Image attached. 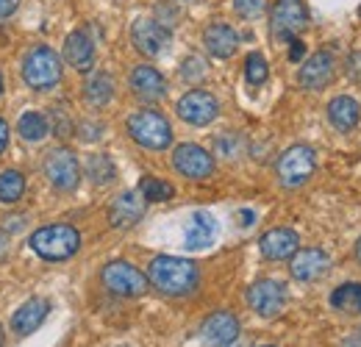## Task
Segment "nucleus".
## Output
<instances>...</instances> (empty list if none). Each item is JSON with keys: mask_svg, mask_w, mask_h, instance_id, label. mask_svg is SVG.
<instances>
[{"mask_svg": "<svg viewBox=\"0 0 361 347\" xmlns=\"http://www.w3.org/2000/svg\"><path fill=\"white\" fill-rule=\"evenodd\" d=\"M289 44H292V47H289V59H292V61H300L303 53H306V44L300 42V39H295V37L289 39Z\"/></svg>", "mask_w": 361, "mask_h": 347, "instance_id": "nucleus-36", "label": "nucleus"}, {"mask_svg": "<svg viewBox=\"0 0 361 347\" xmlns=\"http://www.w3.org/2000/svg\"><path fill=\"white\" fill-rule=\"evenodd\" d=\"M267 75H270V70H267L264 56H262V53H250L247 61H245V78H247V84L262 87V84L267 81Z\"/></svg>", "mask_w": 361, "mask_h": 347, "instance_id": "nucleus-31", "label": "nucleus"}, {"mask_svg": "<svg viewBox=\"0 0 361 347\" xmlns=\"http://www.w3.org/2000/svg\"><path fill=\"white\" fill-rule=\"evenodd\" d=\"M0 89H3V78H0Z\"/></svg>", "mask_w": 361, "mask_h": 347, "instance_id": "nucleus-42", "label": "nucleus"}, {"mask_svg": "<svg viewBox=\"0 0 361 347\" xmlns=\"http://www.w3.org/2000/svg\"><path fill=\"white\" fill-rule=\"evenodd\" d=\"M87 175H90L97 186H106V183H111L117 178V170H114V162L109 156H90Z\"/></svg>", "mask_w": 361, "mask_h": 347, "instance_id": "nucleus-29", "label": "nucleus"}, {"mask_svg": "<svg viewBox=\"0 0 361 347\" xmlns=\"http://www.w3.org/2000/svg\"><path fill=\"white\" fill-rule=\"evenodd\" d=\"M131 89H134L136 97L150 100V103H156V100H161L167 95V84H164L161 73L156 67H150V64H139L131 73Z\"/></svg>", "mask_w": 361, "mask_h": 347, "instance_id": "nucleus-19", "label": "nucleus"}, {"mask_svg": "<svg viewBox=\"0 0 361 347\" xmlns=\"http://www.w3.org/2000/svg\"><path fill=\"white\" fill-rule=\"evenodd\" d=\"M200 336L209 347H228L239 339V319L231 314V311H214L203 328H200Z\"/></svg>", "mask_w": 361, "mask_h": 347, "instance_id": "nucleus-13", "label": "nucleus"}, {"mask_svg": "<svg viewBox=\"0 0 361 347\" xmlns=\"http://www.w3.org/2000/svg\"><path fill=\"white\" fill-rule=\"evenodd\" d=\"M84 97H87V103L94 106V109L106 106L114 97V81H111V75L92 73L90 78H87V84H84Z\"/></svg>", "mask_w": 361, "mask_h": 347, "instance_id": "nucleus-24", "label": "nucleus"}, {"mask_svg": "<svg viewBox=\"0 0 361 347\" xmlns=\"http://www.w3.org/2000/svg\"><path fill=\"white\" fill-rule=\"evenodd\" d=\"M100 281H103V286L111 295H120V298H139L150 286L147 275L139 272L134 264H128V261H111V264H106L103 272H100Z\"/></svg>", "mask_w": 361, "mask_h": 347, "instance_id": "nucleus-6", "label": "nucleus"}, {"mask_svg": "<svg viewBox=\"0 0 361 347\" xmlns=\"http://www.w3.org/2000/svg\"><path fill=\"white\" fill-rule=\"evenodd\" d=\"M356 259H359V264H361V239L356 242Z\"/></svg>", "mask_w": 361, "mask_h": 347, "instance_id": "nucleus-40", "label": "nucleus"}, {"mask_svg": "<svg viewBox=\"0 0 361 347\" xmlns=\"http://www.w3.org/2000/svg\"><path fill=\"white\" fill-rule=\"evenodd\" d=\"M139 192H142V197H145L147 203H164V200H170V197L176 195L173 183L159 181V178H142Z\"/></svg>", "mask_w": 361, "mask_h": 347, "instance_id": "nucleus-28", "label": "nucleus"}, {"mask_svg": "<svg viewBox=\"0 0 361 347\" xmlns=\"http://www.w3.org/2000/svg\"><path fill=\"white\" fill-rule=\"evenodd\" d=\"M45 175L59 192H73L81 181V167L75 153L67 147H53L45 156Z\"/></svg>", "mask_w": 361, "mask_h": 347, "instance_id": "nucleus-7", "label": "nucleus"}, {"mask_svg": "<svg viewBox=\"0 0 361 347\" xmlns=\"http://www.w3.org/2000/svg\"><path fill=\"white\" fill-rule=\"evenodd\" d=\"M173 167L183 178L203 181V178H209V175L214 173V159L200 145H178L176 153H173Z\"/></svg>", "mask_w": 361, "mask_h": 347, "instance_id": "nucleus-11", "label": "nucleus"}, {"mask_svg": "<svg viewBox=\"0 0 361 347\" xmlns=\"http://www.w3.org/2000/svg\"><path fill=\"white\" fill-rule=\"evenodd\" d=\"M331 78H334V56L328 50L309 56L298 73V81L303 89H322Z\"/></svg>", "mask_w": 361, "mask_h": 347, "instance_id": "nucleus-16", "label": "nucleus"}, {"mask_svg": "<svg viewBox=\"0 0 361 347\" xmlns=\"http://www.w3.org/2000/svg\"><path fill=\"white\" fill-rule=\"evenodd\" d=\"M267 347H270V345H267Z\"/></svg>", "mask_w": 361, "mask_h": 347, "instance_id": "nucleus-43", "label": "nucleus"}, {"mask_svg": "<svg viewBox=\"0 0 361 347\" xmlns=\"http://www.w3.org/2000/svg\"><path fill=\"white\" fill-rule=\"evenodd\" d=\"M233 8H236V14L253 20L267 8V0H233Z\"/></svg>", "mask_w": 361, "mask_h": 347, "instance_id": "nucleus-33", "label": "nucleus"}, {"mask_svg": "<svg viewBox=\"0 0 361 347\" xmlns=\"http://www.w3.org/2000/svg\"><path fill=\"white\" fill-rule=\"evenodd\" d=\"M242 150H245V139L239 133H233V130L217 136V142H214V153L223 156V159H239Z\"/></svg>", "mask_w": 361, "mask_h": 347, "instance_id": "nucleus-30", "label": "nucleus"}, {"mask_svg": "<svg viewBox=\"0 0 361 347\" xmlns=\"http://www.w3.org/2000/svg\"><path fill=\"white\" fill-rule=\"evenodd\" d=\"M176 111H178L180 120L189 123V126H209L220 114V103L206 89H192L178 100Z\"/></svg>", "mask_w": 361, "mask_h": 347, "instance_id": "nucleus-8", "label": "nucleus"}, {"mask_svg": "<svg viewBox=\"0 0 361 347\" xmlns=\"http://www.w3.org/2000/svg\"><path fill=\"white\" fill-rule=\"evenodd\" d=\"M314 167H317L314 150H312L309 145H292V147H286V150L278 156L275 173H278L281 186L298 189V186H303V183L314 175Z\"/></svg>", "mask_w": 361, "mask_h": 347, "instance_id": "nucleus-5", "label": "nucleus"}, {"mask_svg": "<svg viewBox=\"0 0 361 347\" xmlns=\"http://www.w3.org/2000/svg\"><path fill=\"white\" fill-rule=\"evenodd\" d=\"M64 59H67L70 67H75L81 73L92 70V64H94V44H92V39L84 31H73L67 37V42H64Z\"/></svg>", "mask_w": 361, "mask_h": 347, "instance_id": "nucleus-21", "label": "nucleus"}, {"mask_svg": "<svg viewBox=\"0 0 361 347\" xmlns=\"http://www.w3.org/2000/svg\"><path fill=\"white\" fill-rule=\"evenodd\" d=\"M47 311H50V303H47L45 298H31L28 303H23L14 311V317H11L14 334H17V336L34 334V331L47 319Z\"/></svg>", "mask_w": 361, "mask_h": 347, "instance_id": "nucleus-18", "label": "nucleus"}, {"mask_svg": "<svg viewBox=\"0 0 361 347\" xmlns=\"http://www.w3.org/2000/svg\"><path fill=\"white\" fill-rule=\"evenodd\" d=\"M348 75L361 81V53H353V56L348 59Z\"/></svg>", "mask_w": 361, "mask_h": 347, "instance_id": "nucleus-35", "label": "nucleus"}, {"mask_svg": "<svg viewBox=\"0 0 361 347\" xmlns=\"http://www.w3.org/2000/svg\"><path fill=\"white\" fill-rule=\"evenodd\" d=\"M81 248V233L73 225H45L31 236V250L45 261H64Z\"/></svg>", "mask_w": 361, "mask_h": 347, "instance_id": "nucleus-2", "label": "nucleus"}, {"mask_svg": "<svg viewBox=\"0 0 361 347\" xmlns=\"http://www.w3.org/2000/svg\"><path fill=\"white\" fill-rule=\"evenodd\" d=\"M128 133L136 145H142L147 150H164L173 142V128H170L167 117L159 111H150V109L128 117Z\"/></svg>", "mask_w": 361, "mask_h": 347, "instance_id": "nucleus-4", "label": "nucleus"}, {"mask_svg": "<svg viewBox=\"0 0 361 347\" xmlns=\"http://www.w3.org/2000/svg\"><path fill=\"white\" fill-rule=\"evenodd\" d=\"M239 219H242V225H253V212H247V209H245V212H239Z\"/></svg>", "mask_w": 361, "mask_h": 347, "instance_id": "nucleus-39", "label": "nucleus"}, {"mask_svg": "<svg viewBox=\"0 0 361 347\" xmlns=\"http://www.w3.org/2000/svg\"><path fill=\"white\" fill-rule=\"evenodd\" d=\"M217 236V219L212 217L209 212H195L192 219H189V228L183 233V245L189 250H203L214 242Z\"/></svg>", "mask_w": 361, "mask_h": 347, "instance_id": "nucleus-20", "label": "nucleus"}, {"mask_svg": "<svg viewBox=\"0 0 361 347\" xmlns=\"http://www.w3.org/2000/svg\"><path fill=\"white\" fill-rule=\"evenodd\" d=\"M145 203L147 200L142 197V192H123V195H117L111 209H109L111 225L114 228H131V225H136L142 219V214H145Z\"/></svg>", "mask_w": 361, "mask_h": 347, "instance_id": "nucleus-17", "label": "nucleus"}, {"mask_svg": "<svg viewBox=\"0 0 361 347\" xmlns=\"http://www.w3.org/2000/svg\"><path fill=\"white\" fill-rule=\"evenodd\" d=\"M147 281L150 286H156L161 295H170V298H180V295H189L197 281H200V272L192 261L178 259V256H156L147 267Z\"/></svg>", "mask_w": 361, "mask_h": 347, "instance_id": "nucleus-1", "label": "nucleus"}, {"mask_svg": "<svg viewBox=\"0 0 361 347\" xmlns=\"http://www.w3.org/2000/svg\"><path fill=\"white\" fill-rule=\"evenodd\" d=\"M180 75H183L189 84L200 81V78L206 75V61H203V59H197V56H189V59L183 61V67H180Z\"/></svg>", "mask_w": 361, "mask_h": 347, "instance_id": "nucleus-32", "label": "nucleus"}, {"mask_svg": "<svg viewBox=\"0 0 361 347\" xmlns=\"http://www.w3.org/2000/svg\"><path fill=\"white\" fill-rule=\"evenodd\" d=\"M328 267H331V259H328L325 250H319V248H306V250H298V253L292 256L289 272H292L295 281L309 284V281H317L319 275H325Z\"/></svg>", "mask_w": 361, "mask_h": 347, "instance_id": "nucleus-15", "label": "nucleus"}, {"mask_svg": "<svg viewBox=\"0 0 361 347\" xmlns=\"http://www.w3.org/2000/svg\"><path fill=\"white\" fill-rule=\"evenodd\" d=\"M203 42H206V50H209L212 56H217V59H228V56H233V53H236L239 37H236V31H233L231 25H226V23H214V25H209V28H206Z\"/></svg>", "mask_w": 361, "mask_h": 347, "instance_id": "nucleus-22", "label": "nucleus"}, {"mask_svg": "<svg viewBox=\"0 0 361 347\" xmlns=\"http://www.w3.org/2000/svg\"><path fill=\"white\" fill-rule=\"evenodd\" d=\"M131 39H134L136 50L145 53V56H159L167 42H170V28H164L159 20H136L134 28H131Z\"/></svg>", "mask_w": 361, "mask_h": 347, "instance_id": "nucleus-12", "label": "nucleus"}, {"mask_svg": "<svg viewBox=\"0 0 361 347\" xmlns=\"http://www.w3.org/2000/svg\"><path fill=\"white\" fill-rule=\"evenodd\" d=\"M328 120H331V126H334V128L353 130L356 126H359V120H361L359 103H356L353 97H348V95L334 97V100L328 103Z\"/></svg>", "mask_w": 361, "mask_h": 347, "instance_id": "nucleus-23", "label": "nucleus"}, {"mask_svg": "<svg viewBox=\"0 0 361 347\" xmlns=\"http://www.w3.org/2000/svg\"><path fill=\"white\" fill-rule=\"evenodd\" d=\"M25 192V178L17 170H6L0 175V203H17Z\"/></svg>", "mask_w": 361, "mask_h": 347, "instance_id": "nucleus-27", "label": "nucleus"}, {"mask_svg": "<svg viewBox=\"0 0 361 347\" xmlns=\"http://www.w3.org/2000/svg\"><path fill=\"white\" fill-rule=\"evenodd\" d=\"M247 303L250 308L259 314V317H278L286 305V289L283 284L272 281V278H264V281H256L250 289H247Z\"/></svg>", "mask_w": 361, "mask_h": 347, "instance_id": "nucleus-9", "label": "nucleus"}, {"mask_svg": "<svg viewBox=\"0 0 361 347\" xmlns=\"http://www.w3.org/2000/svg\"><path fill=\"white\" fill-rule=\"evenodd\" d=\"M53 130L59 133V136H70L73 133V126H70V120L64 117V111H53Z\"/></svg>", "mask_w": 361, "mask_h": 347, "instance_id": "nucleus-34", "label": "nucleus"}, {"mask_svg": "<svg viewBox=\"0 0 361 347\" xmlns=\"http://www.w3.org/2000/svg\"><path fill=\"white\" fill-rule=\"evenodd\" d=\"M0 347H3V325H0Z\"/></svg>", "mask_w": 361, "mask_h": 347, "instance_id": "nucleus-41", "label": "nucleus"}, {"mask_svg": "<svg viewBox=\"0 0 361 347\" xmlns=\"http://www.w3.org/2000/svg\"><path fill=\"white\" fill-rule=\"evenodd\" d=\"M6 145H8V123L0 120V153L6 150Z\"/></svg>", "mask_w": 361, "mask_h": 347, "instance_id": "nucleus-38", "label": "nucleus"}, {"mask_svg": "<svg viewBox=\"0 0 361 347\" xmlns=\"http://www.w3.org/2000/svg\"><path fill=\"white\" fill-rule=\"evenodd\" d=\"M259 250L262 256L270 261H283V259H292L298 250H300V239L292 228H272L262 236L259 242Z\"/></svg>", "mask_w": 361, "mask_h": 347, "instance_id": "nucleus-14", "label": "nucleus"}, {"mask_svg": "<svg viewBox=\"0 0 361 347\" xmlns=\"http://www.w3.org/2000/svg\"><path fill=\"white\" fill-rule=\"evenodd\" d=\"M23 81L37 92L53 89L61 81V59L53 47H34L23 61Z\"/></svg>", "mask_w": 361, "mask_h": 347, "instance_id": "nucleus-3", "label": "nucleus"}, {"mask_svg": "<svg viewBox=\"0 0 361 347\" xmlns=\"http://www.w3.org/2000/svg\"><path fill=\"white\" fill-rule=\"evenodd\" d=\"M331 305L342 314H361V284H342L339 289H334L331 295Z\"/></svg>", "mask_w": 361, "mask_h": 347, "instance_id": "nucleus-25", "label": "nucleus"}, {"mask_svg": "<svg viewBox=\"0 0 361 347\" xmlns=\"http://www.w3.org/2000/svg\"><path fill=\"white\" fill-rule=\"evenodd\" d=\"M17 6H20V0H0V20L11 17L17 11Z\"/></svg>", "mask_w": 361, "mask_h": 347, "instance_id": "nucleus-37", "label": "nucleus"}, {"mask_svg": "<svg viewBox=\"0 0 361 347\" xmlns=\"http://www.w3.org/2000/svg\"><path fill=\"white\" fill-rule=\"evenodd\" d=\"M17 130H20V136L28 139V142H42L47 133H50V126H47V120L39 111H25V114L20 117V123H17Z\"/></svg>", "mask_w": 361, "mask_h": 347, "instance_id": "nucleus-26", "label": "nucleus"}, {"mask_svg": "<svg viewBox=\"0 0 361 347\" xmlns=\"http://www.w3.org/2000/svg\"><path fill=\"white\" fill-rule=\"evenodd\" d=\"M272 31L275 37H283V39H292L298 31L306 28L309 23V11L303 6V0H278L272 6Z\"/></svg>", "mask_w": 361, "mask_h": 347, "instance_id": "nucleus-10", "label": "nucleus"}]
</instances>
